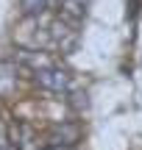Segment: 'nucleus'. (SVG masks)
Returning a JSON list of instances; mask_svg holds the SVG:
<instances>
[{
    "label": "nucleus",
    "instance_id": "obj_1",
    "mask_svg": "<svg viewBox=\"0 0 142 150\" xmlns=\"http://www.w3.org/2000/svg\"><path fill=\"white\" fill-rule=\"evenodd\" d=\"M78 45V31H75V22H50L48 28V47H53L56 53H72Z\"/></svg>",
    "mask_w": 142,
    "mask_h": 150
},
{
    "label": "nucleus",
    "instance_id": "obj_4",
    "mask_svg": "<svg viewBox=\"0 0 142 150\" xmlns=\"http://www.w3.org/2000/svg\"><path fill=\"white\" fill-rule=\"evenodd\" d=\"M78 136H81V125L78 122H56L53 128H50L48 139L53 142V145H67L72 147L78 142Z\"/></svg>",
    "mask_w": 142,
    "mask_h": 150
},
{
    "label": "nucleus",
    "instance_id": "obj_10",
    "mask_svg": "<svg viewBox=\"0 0 142 150\" xmlns=\"http://www.w3.org/2000/svg\"><path fill=\"white\" fill-rule=\"evenodd\" d=\"M53 3H59V0H50V6H53Z\"/></svg>",
    "mask_w": 142,
    "mask_h": 150
},
{
    "label": "nucleus",
    "instance_id": "obj_5",
    "mask_svg": "<svg viewBox=\"0 0 142 150\" xmlns=\"http://www.w3.org/2000/svg\"><path fill=\"white\" fill-rule=\"evenodd\" d=\"M87 8H89V0H59V11H61V20L67 22H81L87 17Z\"/></svg>",
    "mask_w": 142,
    "mask_h": 150
},
{
    "label": "nucleus",
    "instance_id": "obj_8",
    "mask_svg": "<svg viewBox=\"0 0 142 150\" xmlns=\"http://www.w3.org/2000/svg\"><path fill=\"white\" fill-rule=\"evenodd\" d=\"M87 92H72V95H70V106L72 108H75V111H84V108H87L89 106V100H87Z\"/></svg>",
    "mask_w": 142,
    "mask_h": 150
},
{
    "label": "nucleus",
    "instance_id": "obj_3",
    "mask_svg": "<svg viewBox=\"0 0 142 150\" xmlns=\"http://www.w3.org/2000/svg\"><path fill=\"white\" fill-rule=\"evenodd\" d=\"M9 142L14 145V150H39L42 142H39V134L33 125L28 122H14L9 128Z\"/></svg>",
    "mask_w": 142,
    "mask_h": 150
},
{
    "label": "nucleus",
    "instance_id": "obj_6",
    "mask_svg": "<svg viewBox=\"0 0 142 150\" xmlns=\"http://www.w3.org/2000/svg\"><path fill=\"white\" fill-rule=\"evenodd\" d=\"M17 86V70L6 61H0V95H9Z\"/></svg>",
    "mask_w": 142,
    "mask_h": 150
},
{
    "label": "nucleus",
    "instance_id": "obj_9",
    "mask_svg": "<svg viewBox=\"0 0 142 150\" xmlns=\"http://www.w3.org/2000/svg\"><path fill=\"white\" fill-rule=\"evenodd\" d=\"M45 150H72V147H67V145H50V147H45Z\"/></svg>",
    "mask_w": 142,
    "mask_h": 150
},
{
    "label": "nucleus",
    "instance_id": "obj_2",
    "mask_svg": "<svg viewBox=\"0 0 142 150\" xmlns=\"http://www.w3.org/2000/svg\"><path fill=\"white\" fill-rule=\"evenodd\" d=\"M33 81H36V86H39V89L53 92V95H61V92H67V89H70L72 75L67 72V70H61V67L48 64V67H42V70H36V72H33Z\"/></svg>",
    "mask_w": 142,
    "mask_h": 150
},
{
    "label": "nucleus",
    "instance_id": "obj_7",
    "mask_svg": "<svg viewBox=\"0 0 142 150\" xmlns=\"http://www.w3.org/2000/svg\"><path fill=\"white\" fill-rule=\"evenodd\" d=\"M20 8L25 17H42L50 8V0H20Z\"/></svg>",
    "mask_w": 142,
    "mask_h": 150
}]
</instances>
